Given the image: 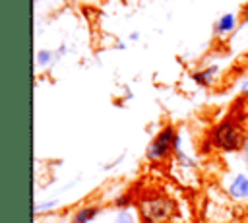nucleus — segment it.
Returning a JSON list of instances; mask_svg holds the SVG:
<instances>
[{
    "mask_svg": "<svg viewBox=\"0 0 248 223\" xmlns=\"http://www.w3.org/2000/svg\"><path fill=\"white\" fill-rule=\"evenodd\" d=\"M170 140H172V130H170V128H165V130L155 138V142L151 143V147H149V157H161V155H165V153L170 149Z\"/></svg>",
    "mask_w": 248,
    "mask_h": 223,
    "instance_id": "f257e3e1",
    "label": "nucleus"
},
{
    "mask_svg": "<svg viewBox=\"0 0 248 223\" xmlns=\"http://www.w3.org/2000/svg\"><path fill=\"white\" fill-rule=\"evenodd\" d=\"M97 211H99L97 207H83V209H79V211L74 215L72 223H89L91 219H95Z\"/></svg>",
    "mask_w": 248,
    "mask_h": 223,
    "instance_id": "f03ea898",
    "label": "nucleus"
},
{
    "mask_svg": "<svg viewBox=\"0 0 248 223\" xmlns=\"http://www.w3.org/2000/svg\"><path fill=\"white\" fill-rule=\"evenodd\" d=\"M231 192H232L234 196H246V194H248V180H246L244 176H238V178L232 182Z\"/></svg>",
    "mask_w": 248,
    "mask_h": 223,
    "instance_id": "7ed1b4c3",
    "label": "nucleus"
},
{
    "mask_svg": "<svg viewBox=\"0 0 248 223\" xmlns=\"http://www.w3.org/2000/svg\"><path fill=\"white\" fill-rule=\"evenodd\" d=\"M217 27H219V31H221V33H225V31H231V29L234 27V17H232L231 14H227V16H223Z\"/></svg>",
    "mask_w": 248,
    "mask_h": 223,
    "instance_id": "20e7f679",
    "label": "nucleus"
},
{
    "mask_svg": "<svg viewBox=\"0 0 248 223\" xmlns=\"http://www.w3.org/2000/svg\"><path fill=\"white\" fill-rule=\"evenodd\" d=\"M114 223H134V219L128 215V213H120L118 217H116V221Z\"/></svg>",
    "mask_w": 248,
    "mask_h": 223,
    "instance_id": "39448f33",
    "label": "nucleus"
},
{
    "mask_svg": "<svg viewBox=\"0 0 248 223\" xmlns=\"http://www.w3.org/2000/svg\"><path fill=\"white\" fill-rule=\"evenodd\" d=\"M244 159H246V163H248V140H246V145H244Z\"/></svg>",
    "mask_w": 248,
    "mask_h": 223,
    "instance_id": "423d86ee",
    "label": "nucleus"
}]
</instances>
